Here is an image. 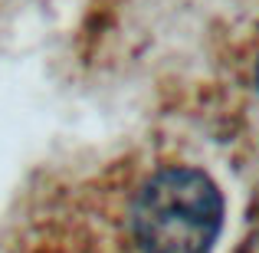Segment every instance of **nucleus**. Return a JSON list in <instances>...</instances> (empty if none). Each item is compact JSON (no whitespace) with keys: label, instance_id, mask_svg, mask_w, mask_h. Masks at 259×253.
<instances>
[{"label":"nucleus","instance_id":"obj_1","mask_svg":"<svg viewBox=\"0 0 259 253\" xmlns=\"http://www.w3.org/2000/svg\"><path fill=\"white\" fill-rule=\"evenodd\" d=\"M220 227V188L190 165L154 171L132 201V240L141 253H207Z\"/></svg>","mask_w":259,"mask_h":253}]
</instances>
